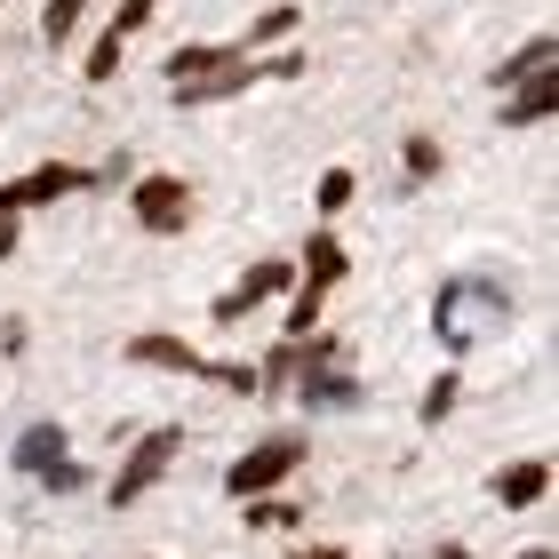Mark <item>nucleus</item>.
Instances as JSON below:
<instances>
[{
  "label": "nucleus",
  "instance_id": "obj_20",
  "mask_svg": "<svg viewBox=\"0 0 559 559\" xmlns=\"http://www.w3.org/2000/svg\"><path fill=\"white\" fill-rule=\"evenodd\" d=\"M400 160H408V176L424 185V176H440V144H431V136H408V152H400Z\"/></svg>",
  "mask_w": 559,
  "mask_h": 559
},
{
  "label": "nucleus",
  "instance_id": "obj_16",
  "mask_svg": "<svg viewBox=\"0 0 559 559\" xmlns=\"http://www.w3.org/2000/svg\"><path fill=\"white\" fill-rule=\"evenodd\" d=\"M81 16H88V0H48V9H40V40H72V33H81Z\"/></svg>",
  "mask_w": 559,
  "mask_h": 559
},
{
  "label": "nucleus",
  "instance_id": "obj_26",
  "mask_svg": "<svg viewBox=\"0 0 559 559\" xmlns=\"http://www.w3.org/2000/svg\"><path fill=\"white\" fill-rule=\"evenodd\" d=\"M520 559H551V551H544V544H536V551H520Z\"/></svg>",
  "mask_w": 559,
  "mask_h": 559
},
{
  "label": "nucleus",
  "instance_id": "obj_21",
  "mask_svg": "<svg viewBox=\"0 0 559 559\" xmlns=\"http://www.w3.org/2000/svg\"><path fill=\"white\" fill-rule=\"evenodd\" d=\"M344 200H352V168H328V176H320V216H336Z\"/></svg>",
  "mask_w": 559,
  "mask_h": 559
},
{
  "label": "nucleus",
  "instance_id": "obj_19",
  "mask_svg": "<svg viewBox=\"0 0 559 559\" xmlns=\"http://www.w3.org/2000/svg\"><path fill=\"white\" fill-rule=\"evenodd\" d=\"M304 512H296V503H272V496H257V503H248V527H272V536H280V527H296Z\"/></svg>",
  "mask_w": 559,
  "mask_h": 559
},
{
  "label": "nucleus",
  "instance_id": "obj_9",
  "mask_svg": "<svg viewBox=\"0 0 559 559\" xmlns=\"http://www.w3.org/2000/svg\"><path fill=\"white\" fill-rule=\"evenodd\" d=\"M233 57H240L233 40H185V48L168 57V88H192V81H209V72H224Z\"/></svg>",
  "mask_w": 559,
  "mask_h": 559
},
{
  "label": "nucleus",
  "instance_id": "obj_15",
  "mask_svg": "<svg viewBox=\"0 0 559 559\" xmlns=\"http://www.w3.org/2000/svg\"><path fill=\"white\" fill-rule=\"evenodd\" d=\"M551 64H559V40H551V33H536V40L520 48V57H503L496 81H503V88H520V81H536V72H551Z\"/></svg>",
  "mask_w": 559,
  "mask_h": 559
},
{
  "label": "nucleus",
  "instance_id": "obj_10",
  "mask_svg": "<svg viewBox=\"0 0 559 559\" xmlns=\"http://www.w3.org/2000/svg\"><path fill=\"white\" fill-rule=\"evenodd\" d=\"M544 488H551V464H544V455H520V464L496 472V503H512V512L544 503Z\"/></svg>",
  "mask_w": 559,
  "mask_h": 559
},
{
  "label": "nucleus",
  "instance_id": "obj_25",
  "mask_svg": "<svg viewBox=\"0 0 559 559\" xmlns=\"http://www.w3.org/2000/svg\"><path fill=\"white\" fill-rule=\"evenodd\" d=\"M304 559H352V551L344 544H320V551H304Z\"/></svg>",
  "mask_w": 559,
  "mask_h": 559
},
{
  "label": "nucleus",
  "instance_id": "obj_17",
  "mask_svg": "<svg viewBox=\"0 0 559 559\" xmlns=\"http://www.w3.org/2000/svg\"><path fill=\"white\" fill-rule=\"evenodd\" d=\"M288 33H296V9H264V16H257V33H248V40H233V48H240V57H257V48L288 40Z\"/></svg>",
  "mask_w": 559,
  "mask_h": 559
},
{
  "label": "nucleus",
  "instance_id": "obj_5",
  "mask_svg": "<svg viewBox=\"0 0 559 559\" xmlns=\"http://www.w3.org/2000/svg\"><path fill=\"white\" fill-rule=\"evenodd\" d=\"M129 216L144 224V233H185L192 224V185L185 176H136V192H129Z\"/></svg>",
  "mask_w": 559,
  "mask_h": 559
},
{
  "label": "nucleus",
  "instance_id": "obj_13",
  "mask_svg": "<svg viewBox=\"0 0 559 559\" xmlns=\"http://www.w3.org/2000/svg\"><path fill=\"white\" fill-rule=\"evenodd\" d=\"M248 81H257V57H233L224 72H209V81H192V88H168L176 105H224V96H240Z\"/></svg>",
  "mask_w": 559,
  "mask_h": 559
},
{
  "label": "nucleus",
  "instance_id": "obj_18",
  "mask_svg": "<svg viewBox=\"0 0 559 559\" xmlns=\"http://www.w3.org/2000/svg\"><path fill=\"white\" fill-rule=\"evenodd\" d=\"M455 392H464V384H455V368H448V376H431V392H424V424H448Z\"/></svg>",
  "mask_w": 559,
  "mask_h": 559
},
{
  "label": "nucleus",
  "instance_id": "obj_4",
  "mask_svg": "<svg viewBox=\"0 0 559 559\" xmlns=\"http://www.w3.org/2000/svg\"><path fill=\"white\" fill-rule=\"evenodd\" d=\"M96 168H72V160H40L33 176H16V185H0V216H24V209H48V200H72L88 192Z\"/></svg>",
  "mask_w": 559,
  "mask_h": 559
},
{
  "label": "nucleus",
  "instance_id": "obj_6",
  "mask_svg": "<svg viewBox=\"0 0 559 559\" xmlns=\"http://www.w3.org/2000/svg\"><path fill=\"white\" fill-rule=\"evenodd\" d=\"M288 280H296V264H280V257H272V264H248V272H240V288H224V296H216V328L248 320L257 304H272L280 288H288Z\"/></svg>",
  "mask_w": 559,
  "mask_h": 559
},
{
  "label": "nucleus",
  "instance_id": "obj_2",
  "mask_svg": "<svg viewBox=\"0 0 559 559\" xmlns=\"http://www.w3.org/2000/svg\"><path fill=\"white\" fill-rule=\"evenodd\" d=\"M344 248L328 240V233H312V248H304V264H296V304H288V344H312L320 336V304H328V288L344 280Z\"/></svg>",
  "mask_w": 559,
  "mask_h": 559
},
{
  "label": "nucleus",
  "instance_id": "obj_24",
  "mask_svg": "<svg viewBox=\"0 0 559 559\" xmlns=\"http://www.w3.org/2000/svg\"><path fill=\"white\" fill-rule=\"evenodd\" d=\"M9 248H16V216H0V257H9Z\"/></svg>",
  "mask_w": 559,
  "mask_h": 559
},
{
  "label": "nucleus",
  "instance_id": "obj_3",
  "mask_svg": "<svg viewBox=\"0 0 559 559\" xmlns=\"http://www.w3.org/2000/svg\"><path fill=\"white\" fill-rule=\"evenodd\" d=\"M176 455H185V431H176V424H152L144 440L129 448V464H120V472L105 479V496L120 503V512H129L136 496H152V488L168 479V464H176Z\"/></svg>",
  "mask_w": 559,
  "mask_h": 559
},
{
  "label": "nucleus",
  "instance_id": "obj_23",
  "mask_svg": "<svg viewBox=\"0 0 559 559\" xmlns=\"http://www.w3.org/2000/svg\"><path fill=\"white\" fill-rule=\"evenodd\" d=\"M424 559H472V551H464V544H431Z\"/></svg>",
  "mask_w": 559,
  "mask_h": 559
},
{
  "label": "nucleus",
  "instance_id": "obj_12",
  "mask_svg": "<svg viewBox=\"0 0 559 559\" xmlns=\"http://www.w3.org/2000/svg\"><path fill=\"white\" fill-rule=\"evenodd\" d=\"M551 112H559V72H536V81H520V96L503 105V129H536Z\"/></svg>",
  "mask_w": 559,
  "mask_h": 559
},
{
  "label": "nucleus",
  "instance_id": "obj_22",
  "mask_svg": "<svg viewBox=\"0 0 559 559\" xmlns=\"http://www.w3.org/2000/svg\"><path fill=\"white\" fill-rule=\"evenodd\" d=\"M40 488L72 496V488H88V472H81V464H72V455H64V464H48V472H40Z\"/></svg>",
  "mask_w": 559,
  "mask_h": 559
},
{
  "label": "nucleus",
  "instance_id": "obj_11",
  "mask_svg": "<svg viewBox=\"0 0 559 559\" xmlns=\"http://www.w3.org/2000/svg\"><path fill=\"white\" fill-rule=\"evenodd\" d=\"M48 464H64V424H48V416H40V424H24V431H16V472H24V479H40Z\"/></svg>",
  "mask_w": 559,
  "mask_h": 559
},
{
  "label": "nucleus",
  "instance_id": "obj_14",
  "mask_svg": "<svg viewBox=\"0 0 559 559\" xmlns=\"http://www.w3.org/2000/svg\"><path fill=\"white\" fill-rule=\"evenodd\" d=\"M328 360H336V352H328ZM328 360L304 368V400H312V408H360V384H352V376H336Z\"/></svg>",
  "mask_w": 559,
  "mask_h": 559
},
{
  "label": "nucleus",
  "instance_id": "obj_8",
  "mask_svg": "<svg viewBox=\"0 0 559 559\" xmlns=\"http://www.w3.org/2000/svg\"><path fill=\"white\" fill-rule=\"evenodd\" d=\"M129 368H168V376H209L216 360H209V352H192L185 336H160V328H152V336H129Z\"/></svg>",
  "mask_w": 559,
  "mask_h": 559
},
{
  "label": "nucleus",
  "instance_id": "obj_7",
  "mask_svg": "<svg viewBox=\"0 0 559 559\" xmlns=\"http://www.w3.org/2000/svg\"><path fill=\"white\" fill-rule=\"evenodd\" d=\"M152 9H160V0H120V9H112V24H105V40L88 48V81H112V72H120V57H129V40L152 24Z\"/></svg>",
  "mask_w": 559,
  "mask_h": 559
},
{
  "label": "nucleus",
  "instance_id": "obj_1",
  "mask_svg": "<svg viewBox=\"0 0 559 559\" xmlns=\"http://www.w3.org/2000/svg\"><path fill=\"white\" fill-rule=\"evenodd\" d=\"M304 455H312V440H304V431H272V440H257L233 472H224V496H240V503L272 496L280 479H296V472H304Z\"/></svg>",
  "mask_w": 559,
  "mask_h": 559
}]
</instances>
